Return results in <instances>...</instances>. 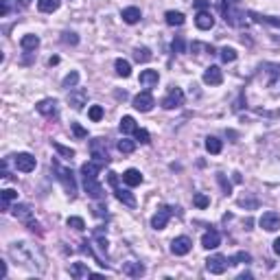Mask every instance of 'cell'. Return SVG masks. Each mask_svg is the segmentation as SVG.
Here are the masks:
<instances>
[{
  "instance_id": "d4e9b609",
  "label": "cell",
  "mask_w": 280,
  "mask_h": 280,
  "mask_svg": "<svg viewBox=\"0 0 280 280\" xmlns=\"http://www.w3.org/2000/svg\"><path fill=\"white\" fill-rule=\"evenodd\" d=\"M70 276H73L75 280H83V278L92 276V272L88 269V265L85 263H73L70 265Z\"/></svg>"
},
{
  "instance_id": "8fae6325",
  "label": "cell",
  "mask_w": 280,
  "mask_h": 280,
  "mask_svg": "<svg viewBox=\"0 0 280 280\" xmlns=\"http://www.w3.org/2000/svg\"><path fill=\"white\" fill-rule=\"evenodd\" d=\"M131 105H134V108L138 110V112H151V108L156 105L154 94H151L149 90H145V92H140V94H136V96H134Z\"/></svg>"
},
{
  "instance_id": "7dc6e473",
  "label": "cell",
  "mask_w": 280,
  "mask_h": 280,
  "mask_svg": "<svg viewBox=\"0 0 280 280\" xmlns=\"http://www.w3.org/2000/svg\"><path fill=\"white\" fill-rule=\"evenodd\" d=\"M171 48H173V53H184V38H177V40H173Z\"/></svg>"
},
{
  "instance_id": "484cf974",
  "label": "cell",
  "mask_w": 280,
  "mask_h": 280,
  "mask_svg": "<svg viewBox=\"0 0 280 280\" xmlns=\"http://www.w3.org/2000/svg\"><path fill=\"white\" fill-rule=\"evenodd\" d=\"M142 180H145V177H142V173L138 169H127L123 173V182L127 186H140Z\"/></svg>"
},
{
  "instance_id": "7402d4cb",
  "label": "cell",
  "mask_w": 280,
  "mask_h": 280,
  "mask_svg": "<svg viewBox=\"0 0 280 280\" xmlns=\"http://www.w3.org/2000/svg\"><path fill=\"white\" fill-rule=\"evenodd\" d=\"M138 81L145 88H154V85H158V81H160V73H158V70H142Z\"/></svg>"
},
{
  "instance_id": "836d02e7",
  "label": "cell",
  "mask_w": 280,
  "mask_h": 280,
  "mask_svg": "<svg viewBox=\"0 0 280 280\" xmlns=\"http://www.w3.org/2000/svg\"><path fill=\"white\" fill-rule=\"evenodd\" d=\"M219 57H221V62H226V64H232V62H237V50L230 48V46H223L221 50H219Z\"/></svg>"
},
{
  "instance_id": "30bf717a",
  "label": "cell",
  "mask_w": 280,
  "mask_h": 280,
  "mask_svg": "<svg viewBox=\"0 0 280 280\" xmlns=\"http://www.w3.org/2000/svg\"><path fill=\"white\" fill-rule=\"evenodd\" d=\"M184 105V92H182V88H171L169 94L162 99V108L164 110H177Z\"/></svg>"
},
{
  "instance_id": "83f0119b",
  "label": "cell",
  "mask_w": 280,
  "mask_h": 280,
  "mask_svg": "<svg viewBox=\"0 0 280 280\" xmlns=\"http://www.w3.org/2000/svg\"><path fill=\"white\" fill-rule=\"evenodd\" d=\"M164 20H166V24H169V27H182V24H184V13L182 11H166L164 13Z\"/></svg>"
},
{
  "instance_id": "44dd1931",
  "label": "cell",
  "mask_w": 280,
  "mask_h": 280,
  "mask_svg": "<svg viewBox=\"0 0 280 280\" xmlns=\"http://www.w3.org/2000/svg\"><path fill=\"white\" fill-rule=\"evenodd\" d=\"M123 274L125 276H129V278H140V276H145V265L136 263V261L123 263Z\"/></svg>"
},
{
  "instance_id": "d6986e66",
  "label": "cell",
  "mask_w": 280,
  "mask_h": 280,
  "mask_svg": "<svg viewBox=\"0 0 280 280\" xmlns=\"http://www.w3.org/2000/svg\"><path fill=\"white\" fill-rule=\"evenodd\" d=\"M22 7H24L22 0H0V16L7 18L9 13H18V11H22Z\"/></svg>"
},
{
  "instance_id": "8992f818",
  "label": "cell",
  "mask_w": 280,
  "mask_h": 280,
  "mask_svg": "<svg viewBox=\"0 0 280 280\" xmlns=\"http://www.w3.org/2000/svg\"><path fill=\"white\" fill-rule=\"evenodd\" d=\"M90 156H92L96 162H101V164H108V162H110L108 142H105L103 138H94V140H90Z\"/></svg>"
},
{
  "instance_id": "d6a6232c",
  "label": "cell",
  "mask_w": 280,
  "mask_h": 280,
  "mask_svg": "<svg viewBox=\"0 0 280 280\" xmlns=\"http://www.w3.org/2000/svg\"><path fill=\"white\" fill-rule=\"evenodd\" d=\"M77 83H79V73H77V70H70V73L64 77V81H62V88H66V90L77 88Z\"/></svg>"
},
{
  "instance_id": "cb8c5ba5",
  "label": "cell",
  "mask_w": 280,
  "mask_h": 280,
  "mask_svg": "<svg viewBox=\"0 0 280 280\" xmlns=\"http://www.w3.org/2000/svg\"><path fill=\"white\" fill-rule=\"evenodd\" d=\"M120 18H123L125 24H136V22H140L142 13L138 7H125L123 11H120Z\"/></svg>"
},
{
  "instance_id": "f1b7e54d",
  "label": "cell",
  "mask_w": 280,
  "mask_h": 280,
  "mask_svg": "<svg viewBox=\"0 0 280 280\" xmlns=\"http://www.w3.org/2000/svg\"><path fill=\"white\" fill-rule=\"evenodd\" d=\"M114 68H116V75H119V77H123V79H127L131 75V64L127 62V59H116L114 62Z\"/></svg>"
},
{
  "instance_id": "ee69618b",
  "label": "cell",
  "mask_w": 280,
  "mask_h": 280,
  "mask_svg": "<svg viewBox=\"0 0 280 280\" xmlns=\"http://www.w3.org/2000/svg\"><path fill=\"white\" fill-rule=\"evenodd\" d=\"M134 136H136V140H138L140 145H149V142H151V136H149V131H147V129H140V127H138V129L134 131Z\"/></svg>"
},
{
  "instance_id": "4fadbf2b",
  "label": "cell",
  "mask_w": 280,
  "mask_h": 280,
  "mask_svg": "<svg viewBox=\"0 0 280 280\" xmlns=\"http://www.w3.org/2000/svg\"><path fill=\"white\" fill-rule=\"evenodd\" d=\"M191 249H193V241L188 237H177L171 241V254H175V256H186Z\"/></svg>"
},
{
  "instance_id": "b9f144b4",
  "label": "cell",
  "mask_w": 280,
  "mask_h": 280,
  "mask_svg": "<svg viewBox=\"0 0 280 280\" xmlns=\"http://www.w3.org/2000/svg\"><path fill=\"white\" fill-rule=\"evenodd\" d=\"M62 42L68 44V46H77V44H79V35L73 33V31H66V33H62Z\"/></svg>"
},
{
  "instance_id": "ab89813d",
  "label": "cell",
  "mask_w": 280,
  "mask_h": 280,
  "mask_svg": "<svg viewBox=\"0 0 280 280\" xmlns=\"http://www.w3.org/2000/svg\"><path fill=\"white\" fill-rule=\"evenodd\" d=\"M193 203H195V208H200V210H203V208L210 206V197L203 195V193H195V197H193Z\"/></svg>"
},
{
  "instance_id": "6da1fadb",
  "label": "cell",
  "mask_w": 280,
  "mask_h": 280,
  "mask_svg": "<svg viewBox=\"0 0 280 280\" xmlns=\"http://www.w3.org/2000/svg\"><path fill=\"white\" fill-rule=\"evenodd\" d=\"M9 256L16 263H20L22 267L31 269L35 274H44L46 272V254L42 252V247L33 245L29 241H16L9 245Z\"/></svg>"
},
{
  "instance_id": "5b68a950",
  "label": "cell",
  "mask_w": 280,
  "mask_h": 280,
  "mask_svg": "<svg viewBox=\"0 0 280 280\" xmlns=\"http://www.w3.org/2000/svg\"><path fill=\"white\" fill-rule=\"evenodd\" d=\"M108 182H110L112 191H114L116 200L123 201L125 206H129V208H134V206H136V197L131 195L129 191H125V188H120V186H119V177H116V173H112V171L108 173Z\"/></svg>"
},
{
  "instance_id": "52a82bcc",
  "label": "cell",
  "mask_w": 280,
  "mask_h": 280,
  "mask_svg": "<svg viewBox=\"0 0 280 280\" xmlns=\"http://www.w3.org/2000/svg\"><path fill=\"white\" fill-rule=\"evenodd\" d=\"M228 258L221 256V254H212V256L206 258V272L208 274H215V276H221L223 272L228 269Z\"/></svg>"
},
{
  "instance_id": "4dcf8cb0",
  "label": "cell",
  "mask_w": 280,
  "mask_h": 280,
  "mask_svg": "<svg viewBox=\"0 0 280 280\" xmlns=\"http://www.w3.org/2000/svg\"><path fill=\"white\" fill-rule=\"evenodd\" d=\"M221 149H223L221 140L215 138V136H208V138H206V151H208V154L217 156V154H221Z\"/></svg>"
},
{
  "instance_id": "f907efd6",
  "label": "cell",
  "mask_w": 280,
  "mask_h": 280,
  "mask_svg": "<svg viewBox=\"0 0 280 280\" xmlns=\"http://www.w3.org/2000/svg\"><path fill=\"white\" fill-rule=\"evenodd\" d=\"M274 252H276L278 256H280V237L276 239V241H274Z\"/></svg>"
},
{
  "instance_id": "2e32d148",
  "label": "cell",
  "mask_w": 280,
  "mask_h": 280,
  "mask_svg": "<svg viewBox=\"0 0 280 280\" xmlns=\"http://www.w3.org/2000/svg\"><path fill=\"white\" fill-rule=\"evenodd\" d=\"M195 27L200 29V31H210V29L215 27V18H212L210 9L197 11V16H195Z\"/></svg>"
},
{
  "instance_id": "7a4b0ae2",
  "label": "cell",
  "mask_w": 280,
  "mask_h": 280,
  "mask_svg": "<svg viewBox=\"0 0 280 280\" xmlns=\"http://www.w3.org/2000/svg\"><path fill=\"white\" fill-rule=\"evenodd\" d=\"M219 11H221L226 24H230L234 29H243L247 24L245 11L241 7V0H219Z\"/></svg>"
},
{
  "instance_id": "8d00e7d4",
  "label": "cell",
  "mask_w": 280,
  "mask_h": 280,
  "mask_svg": "<svg viewBox=\"0 0 280 280\" xmlns=\"http://www.w3.org/2000/svg\"><path fill=\"white\" fill-rule=\"evenodd\" d=\"M50 145H53V149L57 151L62 158H70V160L75 158V149H70V147H64V145H59V142H55V140H50Z\"/></svg>"
},
{
  "instance_id": "60d3db41",
  "label": "cell",
  "mask_w": 280,
  "mask_h": 280,
  "mask_svg": "<svg viewBox=\"0 0 280 280\" xmlns=\"http://www.w3.org/2000/svg\"><path fill=\"white\" fill-rule=\"evenodd\" d=\"M66 226L73 228V230H77V232H83V230H85V221H83L81 217H68Z\"/></svg>"
},
{
  "instance_id": "c3c4849f",
  "label": "cell",
  "mask_w": 280,
  "mask_h": 280,
  "mask_svg": "<svg viewBox=\"0 0 280 280\" xmlns=\"http://www.w3.org/2000/svg\"><path fill=\"white\" fill-rule=\"evenodd\" d=\"M193 4H195V7L200 9V11H203V9L210 7V2H208V0H193Z\"/></svg>"
},
{
  "instance_id": "9c48e42d",
  "label": "cell",
  "mask_w": 280,
  "mask_h": 280,
  "mask_svg": "<svg viewBox=\"0 0 280 280\" xmlns=\"http://www.w3.org/2000/svg\"><path fill=\"white\" fill-rule=\"evenodd\" d=\"M13 164H16V171L20 173H31L38 166V160L31 154H16L13 156Z\"/></svg>"
},
{
  "instance_id": "ac0fdd59",
  "label": "cell",
  "mask_w": 280,
  "mask_h": 280,
  "mask_svg": "<svg viewBox=\"0 0 280 280\" xmlns=\"http://www.w3.org/2000/svg\"><path fill=\"white\" fill-rule=\"evenodd\" d=\"M221 81H223V73L219 66H208L203 70V83L206 85H219Z\"/></svg>"
},
{
  "instance_id": "f546056e",
  "label": "cell",
  "mask_w": 280,
  "mask_h": 280,
  "mask_svg": "<svg viewBox=\"0 0 280 280\" xmlns=\"http://www.w3.org/2000/svg\"><path fill=\"white\" fill-rule=\"evenodd\" d=\"M59 4H62V0H38V9L42 13H53L59 9Z\"/></svg>"
},
{
  "instance_id": "4316f807",
  "label": "cell",
  "mask_w": 280,
  "mask_h": 280,
  "mask_svg": "<svg viewBox=\"0 0 280 280\" xmlns=\"http://www.w3.org/2000/svg\"><path fill=\"white\" fill-rule=\"evenodd\" d=\"M20 46H22V50H27V53H31V50H35V48L40 46V38H38V35H33V33L24 35V38L20 40Z\"/></svg>"
},
{
  "instance_id": "603a6c76",
  "label": "cell",
  "mask_w": 280,
  "mask_h": 280,
  "mask_svg": "<svg viewBox=\"0 0 280 280\" xmlns=\"http://www.w3.org/2000/svg\"><path fill=\"white\" fill-rule=\"evenodd\" d=\"M83 188L92 200H101L103 197V186L99 184V180H83Z\"/></svg>"
},
{
  "instance_id": "ffe728a7",
  "label": "cell",
  "mask_w": 280,
  "mask_h": 280,
  "mask_svg": "<svg viewBox=\"0 0 280 280\" xmlns=\"http://www.w3.org/2000/svg\"><path fill=\"white\" fill-rule=\"evenodd\" d=\"M219 245H221V234H219L217 230L203 232V237H201V247H206V249H217Z\"/></svg>"
},
{
  "instance_id": "3957f363",
  "label": "cell",
  "mask_w": 280,
  "mask_h": 280,
  "mask_svg": "<svg viewBox=\"0 0 280 280\" xmlns=\"http://www.w3.org/2000/svg\"><path fill=\"white\" fill-rule=\"evenodd\" d=\"M11 212H13V217L18 219V221H22L24 226L29 228L31 232H35L38 237H42V226L38 223V219L33 217V210H31V206L29 203H16V206L11 208Z\"/></svg>"
},
{
  "instance_id": "e0dca14e",
  "label": "cell",
  "mask_w": 280,
  "mask_h": 280,
  "mask_svg": "<svg viewBox=\"0 0 280 280\" xmlns=\"http://www.w3.org/2000/svg\"><path fill=\"white\" fill-rule=\"evenodd\" d=\"M103 166L105 164H101V162H96V160L94 162H83V164H81V177H83V180H96Z\"/></svg>"
},
{
  "instance_id": "7bdbcfd3",
  "label": "cell",
  "mask_w": 280,
  "mask_h": 280,
  "mask_svg": "<svg viewBox=\"0 0 280 280\" xmlns=\"http://www.w3.org/2000/svg\"><path fill=\"white\" fill-rule=\"evenodd\" d=\"M88 116L92 123H99V120L103 119V108H101V105H92V108L88 110Z\"/></svg>"
},
{
  "instance_id": "e575fe53",
  "label": "cell",
  "mask_w": 280,
  "mask_h": 280,
  "mask_svg": "<svg viewBox=\"0 0 280 280\" xmlns=\"http://www.w3.org/2000/svg\"><path fill=\"white\" fill-rule=\"evenodd\" d=\"M9 201H18V193L13 188H4L2 191V210H9Z\"/></svg>"
},
{
  "instance_id": "d590c367",
  "label": "cell",
  "mask_w": 280,
  "mask_h": 280,
  "mask_svg": "<svg viewBox=\"0 0 280 280\" xmlns=\"http://www.w3.org/2000/svg\"><path fill=\"white\" fill-rule=\"evenodd\" d=\"M116 147H119V151H120V154H134V151H136V142L134 140H129V138H123V140H119V145H116Z\"/></svg>"
},
{
  "instance_id": "bcb514c9",
  "label": "cell",
  "mask_w": 280,
  "mask_h": 280,
  "mask_svg": "<svg viewBox=\"0 0 280 280\" xmlns=\"http://www.w3.org/2000/svg\"><path fill=\"white\" fill-rule=\"evenodd\" d=\"M70 127H73V134L77 136V138H88V129H83L79 123H73Z\"/></svg>"
},
{
  "instance_id": "f5cc1de1",
  "label": "cell",
  "mask_w": 280,
  "mask_h": 280,
  "mask_svg": "<svg viewBox=\"0 0 280 280\" xmlns=\"http://www.w3.org/2000/svg\"><path fill=\"white\" fill-rule=\"evenodd\" d=\"M239 278H241V280H245V278H252V274H249V272H245V274H241V276H239Z\"/></svg>"
},
{
  "instance_id": "277c9868",
  "label": "cell",
  "mask_w": 280,
  "mask_h": 280,
  "mask_svg": "<svg viewBox=\"0 0 280 280\" xmlns=\"http://www.w3.org/2000/svg\"><path fill=\"white\" fill-rule=\"evenodd\" d=\"M53 169L55 173H57V180L59 184L64 186V191L70 195V200H73L75 195H77V182H75V173L70 169H66V166H62L57 160H53Z\"/></svg>"
},
{
  "instance_id": "681fc988",
  "label": "cell",
  "mask_w": 280,
  "mask_h": 280,
  "mask_svg": "<svg viewBox=\"0 0 280 280\" xmlns=\"http://www.w3.org/2000/svg\"><path fill=\"white\" fill-rule=\"evenodd\" d=\"M0 278H7V263L0 261Z\"/></svg>"
},
{
  "instance_id": "74e56055",
  "label": "cell",
  "mask_w": 280,
  "mask_h": 280,
  "mask_svg": "<svg viewBox=\"0 0 280 280\" xmlns=\"http://www.w3.org/2000/svg\"><path fill=\"white\" fill-rule=\"evenodd\" d=\"M151 57H154V55H151V50H149V48H145V46H142V48H136V50H134V59H136V62H138V64L149 62Z\"/></svg>"
},
{
  "instance_id": "816d5d0a",
  "label": "cell",
  "mask_w": 280,
  "mask_h": 280,
  "mask_svg": "<svg viewBox=\"0 0 280 280\" xmlns=\"http://www.w3.org/2000/svg\"><path fill=\"white\" fill-rule=\"evenodd\" d=\"M48 64H50V66H55V64H59V57H50V59H48Z\"/></svg>"
},
{
  "instance_id": "f6af8a7d",
  "label": "cell",
  "mask_w": 280,
  "mask_h": 280,
  "mask_svg": "<svg viewBox=\"0 0 280 280\" xmlns=\"http://www.w3.org/2000/svg\"><path fill=\"white\" fill-rule=\"evenodd\" d=\"M217 182H219V184H221L223 195H230V193H232V184L226 180V175H223V173H217Z\"/></svg>"
},
{
  "instance_id": "ba28073f",
  "label": "cell",
  "mask_w": 280,
  "mask_h": 280,
  "mask_svg": "<svg viewBox=\"0 0 280 280\" xmlns=\"http://www.w3.org/2000/svg\"><path fill=\"white\" fill-rule=\"evenodd\" d=\"M175 210H180V208H171V206H162L160 210L156 212L154 217H151V228L154 230H164L166 228V223H169V219H171V215Z\"/></svg>"
},
{
  "instance_id": "9a60e30c",
  "label": "cell",
  "mask_w": 280,
  "mask_h": 280,
  "mask_svg": "<svg viewBox=\"0 0 280 280\" xmlns=\"http://www.w3.org/2000/svg\"><path fill=\"white\" fill-rule=\"evenodd\" d=\"M35 108H38V112L42 116H46V119H55L57 112H59V105H57V101H55V99H42L38 105H35Z\"/></svg>"
},
{
  "instance_id": "7c38bea8",
  "label": "cell",
  "mask_w": 280,
  "mask_h": 280,
  "mask_svg": "<svg viewBox=\"0 0 280 280\" xmlns=\"http://www.w3.org/2000/svg\"><path fill=\"white\" fill-rule=\"evenodd\" d=\"M258 226H261L263 230H267V232H276L280 228V215L278 212H274V210L263 212V217L258 219Z\"/></svg>"
},
{
  "instance_id": "f35d334b",
  "label": "cell",
  "mask_w": 280,
  "mask_h": 280,
  "mask_svg": "<svg viewBox=\"0 0 280 280\" xmlns=\"http://www.w3.org/2000/svg\"><path fill=\"white\" fill-rule=\"evenodd\" d=\"M249 261H252V254L249 252H237L234 256L228 258V263L230 265H241V263H249Z\"/></svg>"
},
{
  "instance_id": "1f68e13d",
  "label": "cell",
  "mask_w": 280,
  "mask_h": 280,
  "mask_svg": "<svg viewBox=\"0 0 280 280\" xmlns=\"http://www.w3.org/2000/svg\"><path fill=\"white\" fill-rule=\"evenodd\" d=\"M119 127H120V131H123V134H134V131L138 129V125H136V120L131 119V116H123Z\"/></svg>"
},
{
  "instance_id": "5bb4252c",
  "label": "cell",
  "mask_w": 280,
  "mask_h": 280,
  "mask_svg": "<svg viewBox=\"0 0 280 280\" xmlns=\"http://www.w3.org/2000/svg\"><path fill=\"white\" fill-rule=\"evenodd\" d=\"M85 103H88V92L83 88H75L68 92V105L73 110H81Z\"/></svg>"
}]
</instances>
